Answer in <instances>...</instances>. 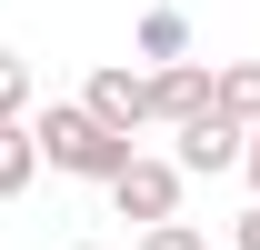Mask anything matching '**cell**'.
Wrapping results in <instances>:
<instances>
[{"label":"cell","mask_w":260,"mask_h":250,"mask_svg":"<svg viewBox=\"0 0 260 250\" xmlns=\"http://www.w3.org/2000/svg\"><path fill=\"white\" fill-rule=\"evenodd\" d=\"M30 140H40V160H50V170H70V180H110V170L140 150L130 130L100 120L90 100H50V110H30Z\"/></svg>","instance_id":"6da1fadb"},{"label":"cell","mask_w":260,"mask_h":250,"mask_svg":"<svg viewBox=\"0 0 260 250\" xmlns=\"http://www.w3.org/2000/svg\"><path fill=\"white\" fill-rule=\"evenodd\" d=\"M100 190H110V210H120V220H140V230H150V220H170V210H180V160L130 150V160H120Z\"/></svg>","instance_id":"7a4b0ae2"},{"label":"cell","mask_w":260,"mask_h":250,"mask_svg":"<svg viewBox=\"0 0 260 250\" xmlns=\"http://www.w3.org/2000/svg\"><path fill=\"white\" fill-rule=\"evenodd\" d=\"M240 140H250L240 120L190 110V120H180V180H220V170H240Z\"/></svg>","instance_id":"3957f363"},{"label":"cell","mask_w":260,"mask_h":250,"mask_svg":"<svg viewBox=\"0 0 260 250\" xmlns=\"http://www.w3.org/2000/svg\"><path fill=\"white\" fill-rule=\"evenodd\" d=\"M100 110V120L110 130H130V140H140V130H150V70H130V60H110V70H90V90H80Z\"/></svg>","instance_id":"277c9868"},{"label":"cell","mask_w":260,"mask_h":250,"mask_svg":"<svg viewBox=\"0 0 260 250\" xmlns=\"http://www.w3.org/2000/svg\"><path fill=\"white\" fill-rule=\"evenodd\" d=\"M190 110H210V70H200V60H160V70H150V120L180 130Z\"/></svg>","instance_id":"5b68a950"},{"label":"cell","mask_w":260,"mask_h":250,"mask_svg":"<svg viewBox=\"0 0 260 250\" xmlns=\"http://www.w3.org/2000/svg\"><path fill=\"white\" fill-rule=\"evenodd\" d=\"M210 110L250 130L260 120V60H220V70H210Z\"/></svg>","instance_id":"8992f818"},{"label":"cell","mask_w":260,"mask_h":250,"mask_svg":"<svg viewBox=\"0 0 260 250\" xmlns=\"http://www.w3.org/2000/svg\"><path fill=\"white\" fill-rule=\"evenodd\" d=\"M130 50H140L150 70H160V60H190V20H180V10L160 0V10H140V30H130Z\"/></svg>","instance_id":"52a82bcc"},{"label":"cell","mask_w":260,"mask_h":250,"mask_svg":"<svg viewBox=\"0 0 260 250\" xmlns=\"http://www.w3.org/2000/svg\"><path fill=\"white\" fill-rule=\"evenodd\" d=\"M30 180H40V140H30V120H0V200H20Z\"/></svg>","instance_id":"ba28073f"},{"label":"cell","mask_w":260,"mask_h":250,"mask_svg":"<svg viewBox=\"0 0 260 250\" xmlns=\"http://www.w3.org/2000/svg\"><path fill=\"white\" fill-rule=\"evenodd\" d=\"M30 60H20V50H0V120H30Z\"/></svg>","instance_id":"9c48e42d"},{"label":"cell","mask_w":260,"mask_h":250,"mask_svg":"<svg viewBox=\"0 0 260 250\" xmlns=\"http://www.w3.org/2000/svg\"><path fill=\"white\" fill-rule=\"evenodd\" d=\"M140 250H210V240H200V220L170 210V220H150V230H140Z\"/></svg>","instance_id":"30bf717a"},{"label":"cell","mask_w":260,"mask_h":250,"mask_svg":"<svg viewBox=\"0 0 260 250\" xmlns=\"http://www.w3.org/2000/svg\"><path fill=\"white\" fill-rule=\"evenodd\" d=\"M230 250H260V200H250L240 220H230Z\"/></svg>","instance_id":"8fae6325"},{"label":"cell","mask_w":260,"mask_h":250,"mask_svg":"<svg viewBox=\"0 0 260 250\" xmlns=\"http://www.w3.org/2000/svg\"><path fill=\"white\" fill-rule=\"evenodd\" d=\"M240 170H250V200H260V120H250V140H240Z\"/></svg>","instance_id":"7c38bea8"}]
</instances>
